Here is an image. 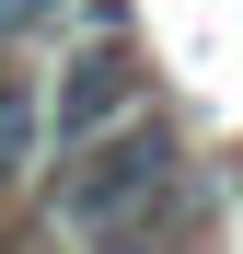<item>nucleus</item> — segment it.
<instances>
[{"instance_id": "obj_1", "label": "nucleus", "mask_w": 243, "mask_h": 254, "mask_svg": "<svg viewBox=\"0 0 243 254\" xmlns=\"http://www.w3.org/2000/svg\"><path fill=\"white\" fill-rule=\"evenodd\" d=\"M47 220L104 243V231H185V139L162 116H128L104 139H81L47 174Z\"/></svg>"}, {"instance_id": "obj_2", "label": "nucleus", "mask_w": 243, "mask_h": 254, "mask_svg": "<svg viewBox=\"0 0 243 254\" xmlns=\"http://www.w3.org/2000/svg\"><path fill=\"white\" fill-rule=\"evenodd\" d=\"M139 116V58L128 47H81L70 69H58V93H47V127L81 150V139H104V127H128Z\"/></svg>"}, {"instance_id": "obj_3", "label": "nucleus", "mask_w": 243, "mask_h": 254, "mask_svg": "<svg viewBox=\"0 0 243 254\" xmlns=\"http://www.w3.org/2000/svg\"><path fill=\"white\" fill-rule=\"evenodd\" d=\"M47 162V93L35 81H0V185H23Z\"/></svg>"}, {"instance_id": "obj_4", "label": "nucleus", "mask_w": 243, "mask_h": 254, "mask_svg": "<svg viewBox=\"0 0 243 254\" xmlns=\"http://www.w3.org/2000/svg\"><path fill=\"white\" fill-rule=\"evenodd\" d=\"M81 254H185V231H104V243H81Z\"/></svg>"}]
</instances>
